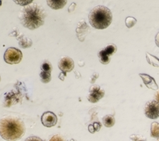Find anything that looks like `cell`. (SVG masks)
I'll list each match as a JSON object with an SVG mask.
<instances>
[{"label":"cell","instance_id":"cell-1","mask_svg":"<svg viewBox=\"0 0 159 141\" xmlns=\"http://www.w3.org/2000/svg\"><path fill=\"white\" fill-rule=\"evenodd\" d=\"M47 14L42 6L30 4L24 6L19 15L20 24L30 30L36 29L44 24Z\"/></svg>","mask_w":159,"mask_h":141},{"label":"cell","instance_id":"cell-2","mask_svg":"<svg viewBox=\"0 0 159 141\" xmlns=\"http://www.w3.org/2000/svg\"><path fill=\"white\" fill-rule=\"evenodd\" d=\"M24 133L25 125L19 118L7 116L0 120V135L4 140H19Z\"/></svg>","mask_w":159,"mask_h":141},{"label":"cell","instance_id":"cell-3","mask_svg":"<svg viewBox=\"0 0 159 141\" xmlns=\"http://www.w3.org/2000/svg\"><path fill=\"white\" fill-rule=\"evenodd\" d=\"M89 19L92 27L96 29H105L111 24L112 15L107 7L98 6L90 12Z\"/></svg>","mask_w":159,"mask_h":141},{"label":"cell","instance_id":"cell-4","mask_svg":"<svg viewBox=\"0 0 159 141\" xmlns=\"http://www.w3.org/2000/svg\"><path fill=\"white\" fill-rule=\"evenodd\" d=\"M23 54L20 50L16 48H9L5 51L4 60L5 62L10 65L19 63L22 60Z\"/></svg>","mask_w":159,"mask_h":141},{"label":"cell","instance_id":"cell-5","mask_svg":"<svg viewBox=\"0 0 159 141\" xmlns=\"http://www.w3.org/2000/svg\"><path fill=\"white\" fill-rule=\"evenodd\" d=\"M144 112L146 116L151 119L159 118V102L157 101H149L145 105Z\"/></svg>","mask_w":159,"mask_h":141},{"label":"cell","instance_id":"cell-6","mask_svg":"<svg viewBox=\"0 0 159 141\" xmlns=\"http://www.w3.org/2000/svg\"><path fill=\"white\" fill-rule=\"evenodd\" d=\"M52 70V66L49 61L45 60L43 61L41 65V71L40 73V80L43 83H48L51 80V73Z\"/></svg>","mask_w":159,"mask_h":141},{"label":"cell","instance_id":"cell-7","mask_svg":"<svg viewBox=\"0 0 159 141\" xmlns=\"http://www.w3.org/2000/svg\"><path fill=\"white\" fill-rule=\"evenodd\" d=\"M105 95L104 90L101 89L99 86L95 85L91 87L89 90L88 99L91 103H96Z\"/></svg>","mask_w":159,"mask_h":141},{"label":"cell","instance_id":"cell-8","mask_svg":"<svg viewBox=\"0 0 159 141\" xmlns=\"http://www.w3.org/2000/svg\"><path fill=\"white\" fill-rule=\"evenodd\" d=\"M41 122L45 127H52L57 124V117L52 112L46 111L41 116Z\"/></svg>","mask_w":159,"mask_h":141},{"label":"cell","instance_id":"cell-9","mask_svg":"<svg viewBox=\"0 0 159 141\" xmlns=\"http://www.w3.org/2000/svg\"><path fill=\"white\" fill-rule=\"evenodd\" d=\"M58 67L62 73H70L74 68V62L71 58L63 57L60 59Z\"/></svg>","mask_w":159,"mask_h":141},{"label":"cell","instance_id":"cell-10","mask_svg":"<svg viewBox=\"0 0 159 141\" xmlns=\"http://www.w3.org/2000/svg\"><path fill=\"white\" fill-rule=\"evenodd\" d=\"M139 76L142 79L143 83L147 86L148 88L153 89V90H157L158 89V86L156 84L155 79L150 75L147 74H139Z\"/></svg>","mask_w":159,"mask_h":141},{"label":"cell","instance_id":"cell-11","mask_svg":"<svg viewBox=\"0 0 159 141\" xmlns=\"http://www.w3.org/2000/svg\"><path fill=\"white\" fill-rule=\"evenodd\" d=\"M46 1L48 6L55 10L62 9L67 3V0H46Z\"/></svg>","mask_w":159,"mask_h":141},{"label":"cell","instance_id":"cell-12","mask_svg":"<svg viewBox=\"0 0 159 141\" xmlns=\"http://www.w3.org/2000/svg\"><path fill=\"white\" fill-rule=\"evenodd\" d=\"M102 123L106 127L110 128L113 126L115 124V118L111 115H107V116L102 118Z\"/></svg>","mask_w":159,"mask_h":141},{"label":"cell","instance_id":"cell-13","mask_svg":"<svg viewBox=\"0 0 159 141\" xmlns=\"http://www.w3.org/2000/svg\"><path fill=\"white\" fill-rule=\"evenodd\" d=\"M151 137L159 138V124L157 122H153L151 125Z\"/></svg>","mask_w":159,"mask_h":141},{"label":"cell","instance_id":"cell-14","mask_svg":"<svg viewBox=\"0 0 159 141\" xmlns=\"http://www.w3.org/2000/svg\"><path fill=\"white\" fill-rule=\"evenodd\" d=\"M19 45L23 48H29L32 45V40L25 36H20L19 38Z\"/></svg>","mask_w":159,"mask_h":141},{"label":"cell","instance_id":"cell-15","mask_svg":"<svg viewBox=\"0 0 159 141\" xmlns=\"http://www.w3.org/2000/svg\"><path fill=\"white\" fill-rule=\"evenodd\" d=\"M147 60L148 63H149L150 65L159 68V58L157 57L147 53Z\"/></svg>","mask_w":159,"mask_h":141},{"label":"cell","instance_id":"cell-16","mask_svg":"<svg viewBox=\"0 0 159 141\" xmlns=\"http://www.w3.org/2000/svg\"><path fill=\"white\" fill-rule=\"evenodd\" d=\"M98 58L100 60V62L103 65H107L108 64L110 61V56L107 55L103 50H101L98 53Z\"/></svg>","mask_w":159,"mask_h":141},{"label":"cell","instance_id":"cell-17","mask_svg":"<svg viewBox=\"0 0 159 141\" xmlns=\"http://www.w3.org/2000/svg\"><path fill=\"white\" fill-rule=\"evenodd\" d=\"M102 50H103L107 55L110 56L113 55L114 53L117 51V46L114 44H110L107 46H106V47L105 48Z\"/></svg>","mask_w":159,"mask_h":141},{"label":"cell","instance_id":"cell-18","mask_svg":"<svg viewBox=\"0 0 159 141\" xmlns=\"http://www.w3.org/2000/svg\"><path fill=\"white\" fill-rule=\"evenodd\" d=\"M137 19H136L135 18L129 16L127 18L126 20H125V24H126L127 28L130 29V28L133 27L136 24H137Z\"/></svg>","mask_w":159,"mask_h":141},{"label":"cell","instance_id":"cell-19","mask_svg":"<svg viewBox=\"0 0 159 141\" xmlns=\"http://www.w3.org/2000/svg\"><path fill=\"white\" fill-rule=\"evenodd\" d=\"M33 0H14V2L18 5H20V6H26V5H29L31 4Z\"/></svg>","mask_w":159,"mask_h":141},{"label":"cell","instance_id":"cell-20","mask_svg":"<svg viewBox=\"0 0 159 141\" xmlns=\"http://www.w3.org/2000/svg\"><path fill=\"white\" fill-rule=\"evenodd\" d=\"M76 6V3H72V4H71V6L70 7V8H69V9H68V12H72L73 11H74Z\"/></svg>","mask_w":159,"mask_h":141},{"label":"cell","instance_id":"cell-21","mask_svg":"<svg viewBox=\"0 0 159 141\" xmlns=\"http://www.w3.org/2000/svg\"><path fill=\"white\" fill-rule=\"evenodd\" d=\"M155 41H156V45L159 47V32L156 34V38H155Z\"/></svg>","mask_w":159,"mask_h":141},{"label":"cell","instance_id":"cell-22","mask_svg":"<svg viewBox=\"0 0 159 141\" xmlns=\"http://www.w3.org/2000/svg\"><path fill=\"white\" fill-rule=\"evenodd\" d=\"M156 100L158 102H159V91L156 92Z\"/></svg>","mask_w":159,"mask_h":141},{"label":"cell","instance_id":"cell-23","mask_svg":"<svg viewBox=\"0 0 159 141\" xmlns=\"http://www.w3.org/2000/svg\"><path fill=\"white\" fill-rule=\"evenodd\" d=\"M2 0H0V7L2 6Z\"/></svg>","mask_w":159,"mask_h":141},{"label":"cell","instance_id":"cell-24","mask_svg":"<svg viewBox=\"0 0 159 141\" xmlns=\"http://www.w3.org/2000/svg\"><path fill=\"white\" fill-rule=\"evenodd\" d=\"M0 81H1V77H0Z\"/></svg>","mask_w":159,"mask_h":141}]
</instances>
